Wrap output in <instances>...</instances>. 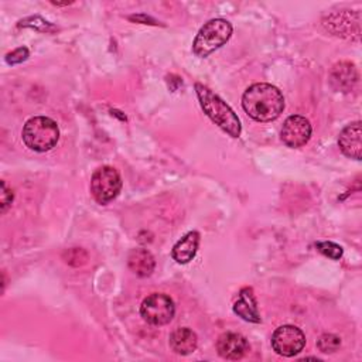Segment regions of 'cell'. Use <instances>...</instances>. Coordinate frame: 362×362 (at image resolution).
Returning <instances> with one entry per match:
<instances>
[{
	"mask_svg": "<svg viewBox=\"0 0 362 362\" xmlns=\"http://www.w3.org/2000/svg\"><path fill=\"white\" fill-rule=\"evenodd\" d=\"M242 106L252 119L257 122H272L284 110V98L276 86L259 82L245 90Z\"/></svg>",
	"mask_w": 362,
	"mask_h": 362,
	"instance_id": "obj_1",
	"label": "cell"
},
{
	"mask_svg": "<svg viewBox=\"0 0 362 362\" xmlns=\"http://www.w3.org/2000/svg\"><path fill=\"white\" fill-rule=\"evenodd\" d=\"M195 90L205 115L230 137L238 139L240 136L242 126L230 106L202 83H195Z\"/></svg>",
	"mask_w": 362,
	"mask_h": 362,
	"instance_id": "obj_2",
	"label": "cell"
},
{
	"mask_svg": "<svg viewBox=\"0 0 362 362\" xmlns=\"http://www.w3.org/2000/svg\"><path fill=\"white\" fill-rule=\"evenodd\" d=\"M21 136L28 148L44 153L57 146L59 129L52 119L47 116H34L25 122Z\"/></svg>",
	"mask_w": 362,
	"mask_h": 362,
	"instance_id": "obj_3",
	"label": "cell"
},
{
	"mask_svg": "<svg viewBox=\"0 0 362 362\" xmlns=\"http://www.w3.org/2000/svg\"><path fill=\"white\" fill-rule=\"evenodd\" d=\"M232 35V24L225 18H212L206 21L198 31L192 51L195 55L205 58L215 49L221 48Z\"/></svg>",
	"mask_w": 362,
	"mask_h": 362,
	"instance_id": "obj_4",
	"label": "cell"
},
{
	"mask_svg": "<svg viewBox=\"0 0 362 362\" xmlns=\"http://www.w3.org/2000/svg\"><path fill=\"white\" fill-rule=\"evenodd\" d=\"M122 189V178L116 168L110 165L99 167L90 178V192L99 204L115 199Z\"/></svg>",
	"mask_w": 362,
	"mask_h": 362,
	"instance_id": "obj_5",
	"label": "cell"
},
{
	"mask_svg": "<svg viewBox=\"0 0 362 362\" xmlns=\"http://www.w3.org/2000/svg\"><path fill=\"white\" fill-rule=\"evenodd\" d=\"M140 314L143 320L151 325H165L173 320L175 305L170 296L164 293H153L143 300Z\"/></svg>",
	"mask_w": 362,
	"mask_h": 362,
	"instance_id": "obj_6",
	"label": "cell"
},
{
	"mask_svg": "<svg viewBox=\"0 0 362 362\" xmlns=\"http://www.w3.org/2000/svg\"><path fill=\"white\" fill-rule=\"evenodd\" d=\"M304 345L305 335L296 325H281L272 335V348L281 356H294L303 351Z\"/></svg>",
	"mask_w": 362,
	"mask_h": 362,
	"instance_id": "obj_7",
	"label": "cell"
},
{
	"mask_svg": "<svg viewBox=\"0 0 362 362\" xmlns=\"http://www.w3.org/2000/svg\"><path fill=\"white\" fill-rule=\"evenodd\" d=\"M281 141L291 148L304 146L311 137V124L308 119L300 115L288 116L281 127Z\"/></svg>",
	"mask_w": 362,
	"mask_h": 362,
	"instance_id": "obj_8",
	"label": "cell"
},
{
	"mask_svg": "<svg viewBox=\"0 0 362 362\" xmlns=\"http://www.w3.org/2000/svg\"><path fill=\"white\" fill-rule=\"evenodd\" d=\"M324 25L327 27V30H329L331 33H334L335 35H341V37H346V38H352V35H355V38H359V13L355 11H337L332 13L327 17V20H324Z\"/></svg>",
	"mask_w": 362,
	"mask_h": 362,
	"instance_id": "obj_9",
	"label": "cell"
},
{
	"mask_svg": "<svg viewBox=\"0 0 362 362\" xmlns=\"http://www.w3.org/2000/svg\"><path fill=\"white\" fill-rule=\"evenodd\" d=\"M247 339L236 332H223L216 341V351L219 356L229 361H238L249 351Z\"/></svg>",
	"mask_w": 362,
	"mask_h": 362,
	"instance_id": "obj_10",
	"label": "cell"
},
{
	"mask_svg": "<svg viewBox=\"0 0 362 362\" xmlns=\"http://www.w3.org/2000/svg\"><path fill=\"white\" fill-rule=\"evenodd\" d=\"M338 144L341 151L354 160H361L362 157V127L361 122H355L342 129L338 137Z\"/></svg>",
	"mask_w": 362,
	"mask_h": 362,
	"instance_id": "obj_11",
	"label": "cell"
},
{
	"mask_svg": "<svg viewBox=\"0 0 362 362\" xmlns=\"http://www.w3.org/2000/svg\"><path fill=\"white\" fill-rule=\"evenodd\" d=\"M233 313L238 314L242 320L249 321V322L259 324L262 321L259 310H257L256 297L250 287H243L239 291V297L233 304Z\"/></svg>",
	"mask_w": 362,
	"mask_h": 362,
	"instance_id": "obj_12",
	"label": "cell"
},
{
	"mask_svg": "<svg viewBox=\"0 0 362 362\" xmlns=\"http://www.w3.org/2000/svg\"><path fill=\"white\" fill-rule=\"evenodd\" d=\"M198 245H199V233L197 230H191V232L185 233L174 245V247L171 250V256L177 263L185 264L195 257Z\"/></svg>",
	"mask_w": 362,
	"mask_h": 362,
	"instance_id": "obj_13",
	"label": "cell"
},
{
	"mask_svg": "<svg viewBox=\"0 0 362 362\" xmlns=\"http://www.w3.org/2000/svg\"><path fill=\"white\" fill-rule=\"evenodd\" d=\"M331 83L341 92H349L358 81V72L351 62H339L331 71Z\"/></svg>",
	"mask_w": 362,
	"mask_h": 362,
	"instance_id": "obj_14",
	"label": "cell"
},
{
	"mask_svg": "<svg viewBox=\"0 0 362 362\" xmlns=\"http://www.w3.org/2000/svg\"><path fill=\"white\" fill-rule=\"evenodd\" d=\"M197 345L198 339L195 332L187 327L177 328L170 335V346L178 355H188L194 352L197 349Z\"/></svg>",
	"mask_w": 362,
	"mask_h": 362,
	"instance_id": "obj_15",
	"label": "cell"
},
{
	"mask_svg": "<svg viewBox=\"0 0 362 362\" xmlns=\"http://www.w3.org/2000/svg\"><path fill=\"white\" fill-rule=\"evenodd\" d=\"M127 264L133 273H136L140 277H146V276H150L151 272L154 270L156 260L147 249L139 247V249H133L129 253Z\"/></svg>",
	"mask_w": 362,
	"mask_h": 362,
	"instance_id": "obj_16",
	"label": "cell"
},
{
	"mask_svg": "<svg viewBox=\"0 0 362 362\" xmlns=\"http://www.w3.org/2000/svg\"><path fill=\"white\" fill-rule=\"evenodd\" d=\"M18 27H31V28H35V30L44 31V33H51V31L57 30V27L54 24H51L49 21L44 20L40 16H34V17H28V18L21 20L18 23Z\"/></svg>",
	"mask_w": 362,
	"mask_h": 362,
	"instance_id": "obj_17",
	"label": "cell"
},
{
	"mask_svg": "<svg viewBox=\"0 0 362 362\" xmlns=\"http://www.w3.org/2000/svg\"><path fill=\"white\" fill-rule=\"evenodd\" d=\"M317 346L324 354H332L341 346V338L334 334H324L320 337Z\"/></svg>",
	"mask_w": 362,
	"mask_h": 362,
	"instance_id": "obj_18",
	"label": "cell"
},
{
	"mask_svg": "<svg viewBox=\"0 0 362 362\" xmlns=\"http://www.w3.org/2000/svg\"><path fill=\"white\" fill-rule=\"evenodd\" d=\"M64 259L68 264L71 266H81L86 262L88 259V255L83 249L81 247H72V249H68L65 253H64Z\"/></svg>",
	"mask_w": 362,
	"mask_h": 362,
	"instance_id": "obj_19",
	"label": "cell"
},
{
	"mask_svg": "<svg viewBox=\"0 0 362 362\" xmlns=\"http://www.w3.org/2000/svg\"><path fill=\"white\" fill-rule=\"evenodd\" d=\"M315 246L322 255L328 256L329 259L338 260L342 256V247L334 242H318L315 243Z\"/></svg>",
	"mask_w": 362,
	"mask_h": 362,
	"instance_id": "obj_20",
	"label": "cell"
},
{
	"mask_svg": "<svg viewBox=\"0 0 362 362\" xmlns=\"http://www.w3.org/2000/svg\"><path fill=\"white\" fill-rule=\"evenodd\" d=\"M28 54H30L28 48L18 47V48H16L14 51H11V52H8L6 55V62L10 64V65L20 64V62H23V61H25L28 58Z\"/></svg>",
	"mask_w": 362,
	"mask_h": 362,
	"instance_id": "obj_21",
	"label": "cell"
},
{
	"mask_svg": "<svg viewBox=\"0 0 362 362\" xmlns=\"http://www.w3.org/2000/svg\"><path fill=\"white\" fill-rule=\"evenodd\" d=\"M13 202V191L6 185L4 181H1V195H0V209L1 212H6L7 208Z\"/></svg>",
	"mask_w": 362,
	"mask_h": 362,
	"instance_id": "obj_22",
	"label": "cell"
},
{
	"mask_svg": "<svg viewBox=\"0 0 362 362\" xmlns=\"http://www.w3.org/2000/svg\"><path fill=\"white\" fill-rule=\"evenodd\" d=\"M54 6H68L71 4V1H65V3H58V1H51Z\"/></svg>",
	"mask_w": 362,
	"mask_h": 362,
	"instance_id": "obj_23",
	"label": "cell"
}]
</instances>
